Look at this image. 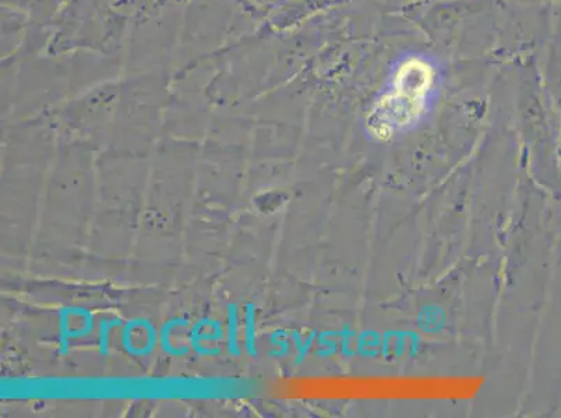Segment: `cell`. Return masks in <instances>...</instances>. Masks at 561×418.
<instances>
[{
  "label": "cell",
  "mask_w": 561,
  "mask_h": 418,
  "mask_svg": "<svg viewBox=\"0 0 561 418\" xmlns=\"http://www.w3.org/2000/svg\"><path fill=\"white\" fill-rule=\"evenodd\" d=\"M435 83V68L425 58L411 56L404 60L371 106L367 130L377 140H389L410 129L425 115Z\"/></svg>",
  "instance_id": "cell-1"
}]
</instances>
